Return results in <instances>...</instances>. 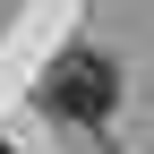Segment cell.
I'll return each instance as SVG.
<instances>
[{
	"mask_svg": "<svg viewBox=\"0 0 154 154\" xmlns=\"http://www.w3.org/2000/svg\"><path fill=\"white\" fill-rule=\"evenodd\" d=\"M111 103H120V69L103 51H60L43 69V111L51 120H111Z\"/></svg>",
	"mask_w": 154,
	"mask_h": 154,
	"instance_id": "cell-1",
	"label": "cell"
},
{
	"mask_svg": "<svg viewBox=\"0 0 154 154\" xmlns=\"http://www.w3.org/2000/svg\"><path fill=\"white\" fill-rule=\"evenodd\" d=\"M0 154H9V146H0Z\"/></svg>",
	"mask_w": 154,
	"mask_h": 154,
	"instance_id": "cell-2",
	"label": "cell"
}]
</instances>
